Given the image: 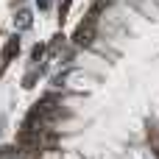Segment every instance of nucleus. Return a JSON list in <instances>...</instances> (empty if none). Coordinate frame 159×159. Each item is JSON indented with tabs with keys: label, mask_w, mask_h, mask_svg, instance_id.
Segmentation results:
<instances>
[{
	"label": "nucleus",
	"mask_w": 159,
	"mask_h": 159,
	"mask_svg": "<svg viewBox=\"0 0 159 159\" xmlns=\"http://www.w3.org/2000/svg\"><path fill=\"white\" fill-rule=\"evenodd\" d=\"M70 3H73V0H61V3H59V20H61V22H64L67 11H70Z\"/></svg>",
	"instance_id": "nucleus-4"
},
{
	"label": "nucleus",
	"mask_w": 159,
	"mask_h": 159,
	"mask_svg": "<svg viewBox=\"0 0 159 159\" xmlns=\"http://www.w3.org/2000/svg\"><path fill=\"white\" fill-rule=\"evenodd\" d=\"M36 6L39 8H50V0H36Z\"/></svg>",
	"instance_id": "nucleus-8"
},
{
	"label": "nucleus",
	"mask_w": 159,
	"mask_h": 159,
	"mask_svg": "<svg viewBox=\"0 0 159 159\" xmlns=\"http://www.w3.org/2000/svg\"><path fill=\"white\" fill-rule=\"evenodd\" d=\"M14 25H17V28H22V31H25V28H31V14H28V11H20V14L14 17Z\"/></svg>",
	"instance_id": "nucleus-3"
},
{
	"label": "nucleus",
	"mask_w": 159,
	"mask_h": 159,
	"mask_svg": "<svg viewBox=\"0 0 159 159\" xmlns=\"http://www.w3.org/2000/svg\"><path fill=\"white\" fill-rule=\"evenodd\" d=\"M17 53H20V36L14 34V36L6 42V48H3V64H6V61H11Z\"/></svg>",
	"instance_id": "nucleus-2"
},
{
	"label": "nucleus",
	"mask_w": 159,
	"mask_h": 159,
	"mask_svg": "<svg viewBox=\"0 0 159 159\" xmlns=\"http://www.w3.org/2000/svg\"><path fill=\"white\" fill-rule=\"evenodd\" d=\"M36 75H39V70H31V73L25 75V84H22V87H34V81H36Z\"/></svg>",
	"instance_id": "nucleus-6"
},
{
	"label": "nucleus",
	"mask_w": 159,
	"mask_h": 159,
	"mask_svg": "<svg viewBox=\"0 0 159 159\" xmlns=\"http://www.w3.org/2000/svg\"><path fill=\"white\" fill-rule=\"evenodd\" d=\"M151 145H154V154L159 157V134H151Z\"/></svg>",
	"instance_id": "nucleus-7"
},
{
	"label": "nucleus",
	"mask_w": 159,
	"mask_h": 159,
	"mask_svg": "<svg viewBox=\"0 0 159 159\" xmlns=\"http://www.w3.org/2000/svg\"><path fill=\"white\" fill-rule=\"evenodd\" d=\"M42 53H45V45H36V48L31 50V61H39V59H42Z\"/></svg>",
	"instance_id": "nucleus-5"
},
{
	"label": "nucleus",
	"mask_w": 159,
	"mask_h": 159,
	"mask_svg": "<svg viewBox=\"0 0 159 159\" xmlns=\"http://www.w3.org/2000/svg\"><path fill=\"white\" fill-rule=\"evenodd\" d=\"M95 36H98V17H87L78 28H75V34H73V42L78 45V48H89L92 42H95Z\"/></svg>",
	"instance_id": "nucleus-1"
}]
</instances>
